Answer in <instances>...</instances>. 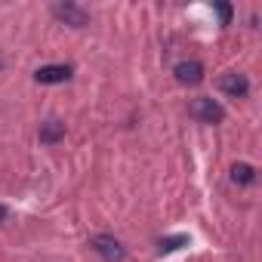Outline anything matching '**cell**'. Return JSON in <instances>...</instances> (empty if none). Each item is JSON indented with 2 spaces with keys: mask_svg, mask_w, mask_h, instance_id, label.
<instances>
[{
  "mask_svg": "<svg viewBox=\"0 0 262 262\" xmlns=\"http://www.w3.org/2000/svg\"><path fill=\"white\" fill-rule=\"evenodd\" d=\"M0 71H4V56H0Z\"/></svg>",
  "mask_w": 262,
  "mask_h": 262,
  "instance_id": "obj_12",
  "label": "cell"
},
{
  "mask_svg": "<svg viewBox=\"0 0 262 262\" xmlns=\"http://www.w3.org/2000/svg\"><path fill=\"white\" fill-rule=\"evenodd\" d=\"M7 216H10V210H7L4 204H0V222H7Z\"/></svg>",
  "mask_w": 262,
  "mask_h": 262,
  "instance_id": "obj_11",
  "label": "cell"
},
{
  "mask_svg": "<svg viewBox=\"0 0 262 262\" xmlns=\"http://www.w3.org/2000/svg\"><path fill=\"white\" fill-rule=\"evenodd\" d=\"M37 136H40L43 145H56V142L65 139V123H62L59 117H47V120L40 123V129H37Z\"/></svg>",
  "mask_w": 262,
  "mask_h": 262,
  "instance_id": "obj_7",
  "label": "cell"
},
{
  "mask_svg": "<svg viewBox=\"0 0 262 262\" xmlns=\"http://www.w3.org/2000/svg\"><path fill=\"white\" fill-rule=\"evenodd\" d=\"M216 13H219L222 25H228V22H231V7H228V4H216Z\"/></svg>",
  "mask_w": 262,
  "mask_h": 262,
  "instance_id": "obj_10",
  "label": "cell"
},
{
  "mask_svg": "<svg viewBox=\"0 0 262 262\" xmlns=\"http://www.w3.org/2000/svg\"><path fill=\"white\" fill-rule=\"evenodd\" d=\"M219 90H222L225 96H231V99H244V96L250 93V80H247V74H241V71H225V74L219 77Z\"/></svg>",
  "mask_w": 262,
  "mask_h": 262,
  "instance_id": "obj_4",
  "label": "cell"
},
{
  "mask_svg": "<svg viewBox=\"0 0 262 262\" xmlns=\"http://www.w3.org/2000/svg\"><path fill=\"white\" fill-rule=\"evenodd\" d=\"M71 74H74L71 65H40V68L34 71V80L53 86V83H65V80H71Z\"/></svg>",
  "mask_w": 262,
  "mask_h": 262,
  "instance_id": "obj_5",
  "label": "cell"
},
{
  "mask_svg": "<svg viewBox=\"0 0 262 262\" xmlns=\"http://www.w3.org/2000/svg\"><path fill=\"white\" fill-rule=\"evenodd\" d=\"M191 114H194L201 123H222V120H225V108H222L216 99H210V96H198V99L191 102Z\"/></svg>",
  "mask_w": 262,
  "mask_h": 262,
  "instance_id": "obj_3",
  "label": "cell"
},
{
  "mask_svg": "<svg viewBox=\"0 0 262 262\" xmlns=\"http://www.w3.org/2000/svg\"><path fill=\"white\" fill-rule=\"evenodd\" d=\"M173 74H176V80H179V83L194 86V83H201V80H204V65H201L198 59H185V62H179V65L173 68Z\"/></svg>",
  "mask_w": 262,
  "mask_h": 262,
  "instance_id": "obj_6",
  "label": "cell"
},
{
  "mask_svg": "<svg viewBox=\"0 0 262 262\" xmlns=\"http://www.w3.org/2000/svg\"><path fill=\"white\" fill-rule=\"evenodd\" d=\"M231 182L234 185H253L256 182V167L253 164H234L231 167Z\"/></svg>",
  "mask_w": 262,
  "mask_h": 262,
  "instance_id": "obj_8",
  "label": "cell"
},
{
  "mask_svg": "<svg viewBox=\"0 0 262 262\" xmlns=\"http://www.w3.org/2000/svg\"><path fill=\"white\" fill-rule=\"evenodd\" d=\"M90 247L99 253L102 262H123V259H126V250H123V244H120L114 234H96V237L90 241Z\"/></svg>",
  "mask_w": 262,
  "mask_h": 262,
  "instance_id": "obj_1",
  "label": "cell"
},
{
  "mask_svg": "<svg viewBox=\"0 0 262 262\" xmlns=\"http://www.w3.org/2000/svg\"><path fill=\"white\" fill-rule=\"evenodd\" d=\"M185 244H188V237H185V234L164 237V241H161V247H158V253H161V256H167V253H173V250H179V247H185Z\"/></svg>",
  "mask_w": 262,
  "mask_h": 262,
  "instance_id": "obj_9",
  "label": "cell"
},
{
  "mask_svg": "<svg viewBox=\"0 0 262 262\" xmlns=\"http://www.w3.org/2000/svg\"><path fill=\"white\" fill-rule=\"evenodd\" d=\"M53 16L59 22H65L68 28H86L90 25V13L77 4H71V0H65V4H53Z\"/></svg>",
  "mask_w": 262,
  "mask_h": 262,
  "instance_id": "obj_2",
  "label": "cell"
}]
</instances>
